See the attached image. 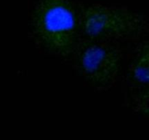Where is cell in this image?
Returning a JSON list of instances; mask_svg holds the SVG:
<instances>
[{"label":"cell","mask_w":149,"mask_h":140,"mask_svg":"<svg viewBox=\"0 0 149 140\" xmlns=\"http://www.w3.org/2000/svg\"><path fill=\"white\" fill-rule=\"evenodd\" d=\"M80 29L89 39L132 40L149 32V18L125 7L93 4L81 6Z\"/></svg>","instance_id":"3"},{"label":"cell","mask_w":149,"mask_h":140,"mask_svg":"<svg viewBox=\"0 0 149 140\" xmlns=\"http://www.w3.org/2000/svg\"><path fill=\"white\" fill-rule=\"evenodd\" d=\"M129 106L134 113L149 120V88L132 92Z\"/></svg>","instance_id":"5"},{"label":"cell","mask_w":149,"mask_h":140,"mask_svg":"<svg viewBox=\"0 0 149 140\" xmlns=\"http://www.w3.org/2000/svg\"><path fill=\"white\" fill-rule=\"evenodd\" d=\"M81 6L71 0H37L29 17V35L39 52L66 58L81 37Z\"/></svg>","instance_id":"1"},{"label":"cell","mask_w":149,"mask_h":140,"mask_svg":"<svg viewBox=\"0 0 149 140\" xmlns=\"http://www.w3.org/2000/svg\"><path fill=\"white\" fill-rule=\"evenodd\" d=\"M71 55L76 72L94 90L107 91L116 85L123 58L119 42L81 36Z\"/></svg>","instance_id":"2"},{"label":"cell","mask_w":149,"mask_h":140,"mask_svg":"<svg viewBox=\"0 0 149 140\" xmlns=\"http://www.w3.org/2000/svg\"><path fill=\"white\" fill-rule=\"evenodd\" d=\"M127 83L132 92L149 88V41L140 42L132 51Z\"/></svg>","instance_id":"4"}]
</instances>
